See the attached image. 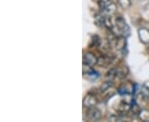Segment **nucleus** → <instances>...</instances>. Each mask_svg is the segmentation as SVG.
<instances>
[{
  "label": "nucleus",
  "mask_w": 149,
  "mask_h": 122,
  "mask_svg": "<svg viewBox=\"0 0 149 122\" xmlns=\"http://www.w3.org/2000/svg\"><path fill=\"white\" fill-rule=\"evenodd\" d=\"M140 95L144 99H148L149 98V88L147 86H142L141 89H140Z\"/></svg>",
  "instance_id": "obj_14"
},
{
  "label": "nucleus",
  "mask_w": 149,
  "mask_h": 122,
  "mask_svg": "<svg viewBox=\"0 0 149 122\" xmlns=\"http://www.w3.org/2000/svg\"><path fill=\"white\" fill-rule=\"evenodd\" d=\"M104 17L100 14L95 16V24L98 27H104Z\"/></svg>",
  "instance_id": "obj_12"
},
{
  "label": "nucleus",
  "mask_w": 149,
  "mask_h": 122,
  "mask_svg": "<svg viewBox=\"0 0 149 122\" xmlns=\"http://www.w3.org/2000/svg\"><path fill=\"white\" fill-rule=\"evenodd\" d=\"M117 9V6L114 3H113L110 0L106 1V6L104 10V12L108 15V16H113V14H114V12H116Z\"/></svg>",
  "instance_id": "obj_5"
},
{
  "label": "nucleus",
  "mask_w": 149,
  "mask_h": 122,
  "mask_svg": "<svg viewBox=\"0 0 149 122\" xmlns=\"http://www.w3.org/2000/svg\"><path fill=\"white\" fill-rule=\"evenodd\" d=\"M98 103H99V100L96 97L95 94L93 93H88L83 99V106L85 108L96 106Z\"/></svg>",
  "instance_id": "obj_2"
},
{
  "label": "nucleus",
  "mask_w": 149,
  "mask_h": 122,
  "mask_svg": "<svg viewBox=\"0 0 149 122\" xmlns=\"http://www.w3.org/2000/svg\"><path fill=\"white\" fill-rule=\"evenodd\" d=\"M98 6H99L100 10L101 12H104L105 6H106V1L105 0H98Z\"/></svg>",
  "instance_id": "obj_17"
},
{
  "label": "nucleus",
  "mask_w": 149,
  "mask_h": 122,
  "mask_svg": "<svg viewBox=\"0 0 149 122\" xmlns=\"http://www.w3.org/2000/svg\"><path fill=\"white\" fill-rule=\"evenodd\" d=\"M118 3L119 7L123 10L128 9L132 4L131 0H118Z\"/></svg>",
  "instance_id": "obj_13"
},
{
  "label": "nucleus",
  "mask_w": 149,
  "mask_h": 122,
  "mask_svg": "<svg viewBox=\"0 0 149 122\" xmlns=\"http://www.w3.org/2000/svg\"><path fill=\"white\" fill-rule=\"evenodd\" d=\"M118 121V117L115 116H111L110 117V121Z\"/></svg>",
  "instance_id": "obj_18"
},
{
  "label": "nucleus",
  "mask_w": 149,
  "mask_h": 122,
  "mask_svg": "<svg viewBox=\"0 0 149 122\" xmlns=\"http://www.w3.org/2000/svg\"><path fill=\"white\" fill-rule=\"evenodd\" d=\"M131 109V106L130 104L127 102L126 101H121L118 107V112L120 115H123V114H127L128 112H130Z\"/></svg>",
  "instance_id": "obj_7"
},
{
  "label": "nucleus",
  "mask_w": 149,
  "mask_h": 122,
  "mask_svg": "<svg viewBox=\"0 0 149 122\" xmlns=\"http://www.w3.org/2000/svg\"><path fill=\"white\" fill-rule=\"evenodd\" d=\"M105 78L107 80L113 81L115 78H117V68H112L106 73Z\"/></svg>",
  "instance_id": "obj_10"
},
{
  "label": "nucleus",
  "mask_w": 149,
  "mask_h": 122,
  "mask_svg": "<svg viewBox=\"0 0 149 122\" xmlns=\"http://www.w3.org/2000/svg\"><path fill=\"white\" fill-rule=\"evenodd\" d=\"M113 63V58L108 54H102L99 58L97 61V65L101 68H108L110 66V64Z\"/></svg>",
  "instance_id": "obj_4"
},
{
  "label": "nucleus",
  "mask_w": 149,
  "mask_h": 122,
  "mask_svg": "<svg viewBox=\"0 0 149 122\" xmlns=\"http://www.w3.org/2000/svg\"><path fill=\"white\" fill-rule=\"evenodd\" d=\"M92 43L95 45V46H100L101 45V39L98 35H94L92 37Z\"/></svg>",
  "instance_id": "obj_15"
},
{
  "label": "nucleus",
  "mask_w": 149,
  "mask_h": 122,
  "mask_svg": "<svg viewBox=\"0 0 149 122\" xmlns=\"http://www.w3.org/2000/svg\"><path fill=\"white\" fill-rule=\"evenodd\" d=\"M98 58L92 52H85L83 54V64H87L89 66H94L97 64Z\"/></svg>",
  "instance_id": "obj_3"
},
{
  "label": "nucleus",
  "mask_w": 149,
  "mask_h": 122,
  "mask_svg": "<svg viewBox=\"0 0 149 122\" xmlns=\"http://www.w3.org/2000/svg\"><path fill=\"white\" fill-rule=\"evenodd\" d=\"M139 118L144 122H149V110L148 109H142L138 115Z\"/></svg>",
  "instance_id": "obj_9"
},
{
  "label": "nucleus",
  "mask_w": 149,
  "mask_h": 122,
  "mask_svg": "<svg viewBox=\"0 0 149 122\" xmlns=\"http://www.w3.org/2000/svg\"><path fill=\"white\" fill-rule=\"evenodd\" d=\"M86 116L88 118V120H90L91 121H98L101 119L102 112L96 106L90 107V108H87Z\"/></svg>",
  "instance_id": "obj_1"
},
{
  "label": "nucleus",
  "mask_w": 149,
  "mask_h": 122,
  "mask_svg": "<svg viewBox=\"0 0 149 122\" xmlns=\"http://www.w3.org/2000/svg\"><path fill=\"white\" fill-rule=\"evenodd\" d=\"M142 109L140 108V106L139 105H137L136 103H134V105H133V106H131V109H130V111L133 112V114H135V115H139V113L140 112Z\"/></svg>",
  "instance_id": "obj_16"
},
{
  "label": "nucleus",
  "mask_w": 149,
  "mask_h": 122,
  "mask_svg": "<svg viewBox=\"0 0 149 122\" xmlns=\"http://www.w3.org/2000/svg\"><path fill=\"white\" fill-rule=\"evenodd\" d=\"M113 85V81L106 80L105 82H104V83L100 85V91L101 92H106L107 90H109Z\"/></svg>",
  "instance_id": "obj_11"
},
{
  "label": "nucleus",
  "mask_w": 149,
  "mask_h": 122,
  "mask_svg": "<svg viewBox=\"0 0 149 122\" xmlns=\"http://www.w3.org/2000/svg\"><path fill=\"white\" fill-rule=\"evenodd\" d=\"M138 33L141 42L143 44H149V30L147 28H140Z\"/></svg>",
  "instance_id": "obj_6"
},
{
  "label": "nucleus",
  "mask_w": 149,
  "mask_h": 122,
  "mask_svg": "<svg viewBox=\"0 0 149 122\" xmlns=\"http://www.w3.org/2000/svg\"><path fill=\"white\" fill-rule=\"evenodd\" d=\"M129 70L126 65H121L120 67L117 68V78L119 79H123L128 76Z\"/></svg>",
  "instance_id": "obj_8"
}]
</instances>
